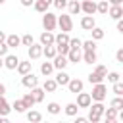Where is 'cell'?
Segmentation results:
<instances>
[{"label":"cell","mask_w":123,"mask_h":123,"mask_svg":"<svg viewBox=\"0 0 123 123\" xmlns=\"http://www.w3.org/2000/svg\"><path fill=\"white\" fill-rule=\"evenodd\" d=\"M81 42H83L81 38H69L67 44H69V48H81Z\"/></svg>","instance_id":"obj_43"},{"label":"cell","mask_w":123,"mask_h":123,"mask_svg":"<svg viewBox=\"0 0 123 123\" xmlns=\"http://www.w3.org/2000/svg\"><path fill=\"white\" fill-rule=\"evenodd\" d=\"M104 75H100V73H96V71H92V73H88V83L90 85H96V83H104Z\"/></svg>","instance_id":"obj_30"},{"label":"cell","mask_w":123,"mask_h":123,"mask_svg":"<svg viewBox=\"0 0 123 123\" xmlns=\"http://www.w3.org/2000/svg\"><path fill=\"white\" fill-rule=\"evenodd\" d=\"M65 86L69 88V92H73V94H77V92H81V90H83V86H85V83H83L81 79H69Z\"/></svg>","instance_id":"obj_7"},{"label":"cell","mask_w":123,"mask_h":123,"mask_svg":"<svg viewBox=\"0 0 123 123\" xmlns=\"http://www.w3.org/2000/svg\"><path fill=\"white\" fill-rule=\"evenodd\" d=\"M115 27H117L119 33H123V19H117V25H115Z\"/></svg>","instance_id":"obj_50"},{"label":"cell","mask_w":123,"mask_h":123,"mask_svg":"<svg viewBox=\"0 0 123 123\" xmlns=\"http://www.w3.org/2000/svg\"><path fill=\"white\" fill-rule=\"evenodd\" d=\"M113 85V94L115 96H123V83L121 81H115V83H111Z\"/></svg>","instance_id":"obj_39"},{"label":"cell","mask_w":123,"mask_h":123,"mask_svg":"<svg viewBox=\"0 0 123 123\" xmlns=\"http://www.w3.org/2000/svg\"><path fill=\"white\" fill-rule=\"evenodd\" d=\"M67 42H69V35L63 33V31H62L60 35L54 37V44H67Z\"/></svg>","instance_id":"obj_33"},{"label":"cell","mask_w":123,"mask_h":123,"mask_svg":"<svg viewBox=\"0 0 123 123\" xmlns=\"http://www.w3.org/2000/svg\"><path fill=\"white\" fill-rule=\"evenodd\" d=\"M102 117L106 119V123H115V121H117V110H113V108L110 106L108 110H104Z\"/></svg>","instance_id":"obj_12"},{"label":"cell","mask_w":123,"mask_h":123,"mask_svg":"<svg viewBox=\"0 0 123 123\" xmlns=\"http://www.w3.org/2000/svg\"><path fill=\"white\" fill-rule=\"evenodd\" d=\"M90 35H92V40H102V38H104V29L92 27V29H90Z\"/></svg>","instance_id":"obj_34"},{"label":"cell","mask_w":123,"mask_h":123,"mask_svg":"<svg viewBox=\"0 0 123 123\" xmlns=\"http://www.w3.org/2000/svg\"><path fill=\"white\" fill-rule=\"evenodd\" d=\"M115 62H117V63H123V48H119V50L115 52Z\"/></svg>","instance_id":"obj_48"},{"label":"cell","mask_w":123,"mask_h":123,"mask_svg":"<svg viewBox=\"0 0 123 123\" xmlns=\"http://www.w3.org/2000/svg\"><path fill=\"white\" fill-rule=\"evenodd\" d=\"M56 88H58V83H56L54 79H46L44 85H42V90H44V92H54Z\"/></svg>","instance_id":"obj_27"},{"label":"cell","mask_w":123,"mask_h":123,"mask_svg":"<svg viewBox=\"0 0 123 123\" xmlns=\"http://www.w3.org/2000/svg\"><path fill=\"white\" fill-rule=\"evenodd\" d=\"M69 79H71V77H69V75H67L63 69H58V75H56V79H54V81L58 83V86H60V85H62V86H65Z\"/></svg>","instance_id":"obj_18"},{"label":"cell","mask_w":123,"mask_h":123,"mask_svg":"<svg viewBox=\"0 0 123 123\" xmlns=\"http://www.w3.org/2000/svg\"><path fill=\"white\" fill-rule=\"evenodd\" d=\"M52 4H54L58 10H63V8H67V0H52Z\"/></svg>","instance_id":"obj_45"},{"label":"cell","mask_w":123,"mask_h":123,"mask_svg":"<svg viewBox=\"0 0 123 123\" xmlns=\"http://www.w3.org/2000/svg\"><path fill=\"white\" fill-rule=\"evenodd\" d=\"M4 94H6V86L0 83V96H4Z\"/></svg>","instance_id":"obj_53"},{"label":"cell","mask_w":123,"mask_h":123,"mask_svg":"<svg viewBox=\"0 0 123 123\" xmlns=\"http://www.w3.org/2000/svg\"><path fill=\"white\" fill-rule=\"evenodd\" d=\"M6 44H8V48H17L21 44V37H17L15 33L13 35H6Z\"/></svg>","instance_id":"obj_16"},{"label":"cell","mask_w":123,"mask_h":123,"mask_svg":"<svg viewBox=\"0 0 123 123\" xmlns=\"http://www.w3.org/2000/svg\"><path fill=\"white\" fill-rule=\"evenodd\" d=\"M94 71H96V73H100V75H104V77H106V73H108V67H106V65H102V63H98V65H96V67H94Z\"/></svg>","instance_id":"obj_46"},{"label":"cell","mask_w":123,"mask_h":123,"mask_svg":"<svg viewBox=\"0 0 123 123\" xmlns=\"http://www.w3.org/2000/svg\"><path fill=\"white\" fill-rule=\"evenodd\" d=\"M52 4V0H35V4H33V8L38 12V13H44V12H48V6Z\"/></svg>","instance_id":"obj_15"},{"label":"cell","mask_w":123,"mask_h":123,"mask_svg":"<svg viewBox=\"0 0 123 123\" xmlns=\"http://www.w3.org/2000/svg\"><path fill=\"white\" fill-rule=\"evenodd\" d=\"M4 2H6V0H0V6H2V4H4Z\"/></svg>","instance_id":"obj_56"},{"label":"cell","mask_w":123,"mask_h":123,"mask_svg":"<svg viewBox=\"0 0 123 123\" xmlns=\"http://www.w3.org/2000/svg\"><path fill=\"white\" fill-rule=\"evenodd\" d=\"M0 67H4V58L0 56Z\"/></svg>","instance_id":"obj_55"},{"label":"cell","mask_w":123,"mask_h":123,"mask_svg":"<svg viewBox=\"0 0 123 123\" xmlns=\"http://www.w3.org/2000/svg\"><path fill=\"white\" fill-rule=\"evenodd\" d=\"M27 119H29L31 123H38V121H42V113L37 111V110H29V111H27Z\"/></svg>","instance_id":"obj_24"},{"label":"cell","mask_w":123,"mask_h":123,"mask_svg":"<svg viewBox=\"0 0 123 123\" xmlns=\"http://www.w3.org/2000/svg\"><path fill=\"white\" fill-rule=\"evenodd\" d=\"M88 108H90V111H92V113H98V115H102V113H104V110H106V106H104L102 102H94V104L90 102V106H88Z\"/></svg>","instance_id":"obj_32"},{"label":"cell","mask_w":123,"mask_h":123,"mask_svg":"<svg viewBox=\"0 0 123 123\" xmlns=\"http://www.w3.org/2000/svg\"><path fill=\"white\" fill-rule=\"evenodd\" d=\"M42 27H44V31H54L58 27V17L54 13H50V12H44V15H42Z\"/></svg>","instance_id":"obj_2"},{"label":"cell","mask_w":123,"mask_h":123,"mask_svg":"<svg viewBox=\"0 0 123 123\" xmlns=\"http://www.w3.org/2000/svg\"><path fill=\"white\" fill-rule=\"evenodd\" d=\"M90 123H98L100 119H102V115H98V113H92V111H88V117H86Z\"/></svg>","instance_id":"obj_44"},{"label":"cell","mask_w":123,"mask_h":123,"mask_svg":"<svg viewBox=\"0 0 123 123\" xmlns=\"http://www.w3.org/2000/svg\"><path fill=\"white\" fill-rule=\"evenodd\" d=\"M10 111H12V108H10V104L6 102V98L4 96H0V115H10Z\"/></svg>","instance_id":"obj_28"},{"label":"cell","mask_w":123,"mask_h":123,"mask_svg":"<svg viewBox=\"0 0 123 123\" xmlns=\"http://www.w3.org/2000/svg\"><path fill=\"white\" fill-rule=\"evenodd\" d=\"M108 10H110V2H108V0H102V2L96 4V12H98V13L108 15Z\"/></svg>","instance_id":"obj_29"},{"label":"cell","mask_w":123,"mask_h":123,"mask_svg":"<svg viewBox=\"0 0 123 123\" xmlns=\"http://www.w3.org/2000/svg\"><path fill=\"white\" fill-rule=\"evenodd\" d=\"M52 71H54L52 62H42V63H40V73H42L44 77H50V75H52Z\"/></svg>","instance_id":"obj_22"},{"label":"cell","mask_w":123,"mask_h":123,"mask_svg":"<svg viewBox=\"0 0 123 123\" xmlns=\"http://www.w3.org/2000/svg\"><path fill=\"white\" fill-rule=\"evenodd\" d=\"M12 108H13L17 113H25V111H27V106L23 104V100H15V102L12 104Z\"/></svg>","instance_id":"obj_35"},{"label":"cell","mask_w":123,"mask_h":123,"mask_svg":"<svg viewBox=\"0 0 123 123\" xmlns=\"http://www.w3.org/2000/svg\"><path fill=\"white\" fill-rule=\"evenodd\" d=\"M8 50H10V48H8V44H6V40H4V42H0V56H2V58H4L6 54H8Z\"/></svg>","instance_id":"obj_47"},{"label":"cell","mask_w":123,"mask_h":123,"mask_svg":"<svg viewBox=\"0 0 123 123\" xmlns=\"http://www.w3.org/2000/svg\"><path fill=\"white\" fill-rule=\"evenodd\" d=\"M31 94H33V98H35V104H40V102L44 100V90L38 88V85L31 88Z\"/></svg>","instance_id":"obj_20"},{"label":"cell","mask_w":123,"mask_h":123,"mask_svg":"<svg viewBox=\"0 0 123 123\" xmlns=\"http://www.w3.org/2000/svg\"><path fill=\"white\" fill-rule=\"evenodd\" d=\"M21 100H23V104L27 106V110L35 106V98H33V94H31V92H27V94H23V98H21Z\"/></svg>","instance_id":"obj_36"},{"label":"cell","mask_w":123,"mask_h":123,"mask_svg":"<svg viewBox=\"0 0 123 123\" xmlns=\"http://www.w3.org/2000/svg\"><path fill=\"white\" fill-rule=\"evenodd\" d=\"M58 27H60L63 33H69V31L73 29V19H71V15H69V13H62V15L58 17Z\"/></svg>","instance_id":"obj_3"},{"label":"cell","mask_w":123,"mask_h":123,"mask_svg":"<svg viewBox=\"0 0 123 123\" xmlns=\"http://www.w3.org/2000/svg\"><path fill=\"white\" fill-rule=\"evenodd\" d=\"M85 121H86L85 117H77V115H75V123H85Z\"/></svg>","instance_id":"obj_52"},{"label":"cell","mask_w":123,"mask_h":123,"mask_svg":"<svg viewBox=\"0 0 123 123\" xmlns=\"http://www.w3.org/2000/svg\"><path fill=\"white\" fill-rule=\"evenodd\" d=\"M81 48L83 50H96V40H85V42H81Z\"/></svg>","instance_id":"obj_38"},{"label":"cell","mask_w":123,"mask_h":123,"mask_svg":"<svg viewBox=\"0 0 123 123\" xmlns=\"http://www.w3.org/2000/svg\"><path fill=\"white\" fill-rule=\"evenodd\" d=\"M54 46H56V52L62 54V56H65L69 52V44H54Z\"/></svg>","instance_id":"obj_41"},{"label":"cell","mask_w":123,"mask_h":123,"mask_svg":"<svg viewBox=\"0 0 123 123\" xmlns=\"http://www.w3.org/2000/svg\"><path fill=\"white\" fill-rule=\"evenodd\" d=\"M40 56H42V44H40V42H38V44L33 42V44L29 46V60H38Z\"/></svg>","instance_id":"obj_8"},{"label":"cell","mask_w":123,"mask_h":123,"mask_svg":"<svg viewBox=\"0 0 123 123\" xmlns=\"http://www.w3.org/2000/svg\"><path fill=\"white\" fill-rule=\"evenodd\" d=\"M40 44H42V46L54 44V35H52V31H44V33L40 35Z\"/></svg>","instance_id":"obj_19"},{"label":"cell","mask_w":123,"mask_h":123,"mask_svg":"<svg viewBox=\"0 0 123 123\" xmlns=\"http://www.w3.org/2000/svg\"><path fill=\"white\" fill-rule=\"evenodd\" d=\"M52 60H54V62H52L54 69H65V65L69 63V62H67V56H62V54H56Z\"/></svg>","instance_id":"obj_11"},{"label":"cell","mask_w":123,"mask_h":123,"mask_svg":"<svg viewBox=\"0 0 123 123\" xmlns=\"http://www.w3.org/2000/svg\"><path fill=\"white\" fill-rule=\"evenodd\" d=\"M56 54H58V52H56V46H54V44H50V46H42V56H44V58L52 60Z\"/></svg>","instance_id":"obj_26"},{"label":"cell","mask_w":123,"mask_h":123,"mask_svg":"<svg viewBox=\"0 0 123 123\" xmlns=\"http://www.w3.org/2000/svg\"><path fill=\"white\" fill-rule=\"evenodd\" d=\"M108 2H110L111 6H121V2H123V0H108Z\"/></svg>","instance_id":"obj_51"},{"label":"cell","mask_w":123,"mask_h":123,"mask_svg":"<svg viewBox=\"0 0 123 123\" xmlns=\"http://www.w3.org/2000/svg\"><path fill=\"white\" fill-rule=\"evenodd\" d=\"M79 110H81V108H79L75 102H69V104L65 106V110H63V111H65V115H69V117H75Z\"/></svg>","instance_id":"obj_23"},{"label":"cell","mask_w":123,"mask_h":123,"mask_svg":"<svg viewBox=\"0 0 123 123\" xmlns=\"http://www.w3.org/2000/svg\"><path fill=\"white\" fill-rule=\"evenodd\" d=\"M4 40H6V33H4V31H0V42H4Z\"/></svg>","instance_id":"obj_54"},{"label":"cell","mask_w":123,"mask_h":123,"mask_svg":"<svg viewBox=\"0 0 123 123\" xmlns=\"http://www.w3.org/2000/svg\"><path fill=\"white\" fill-rule=\"evenodd\" d=\"M92 27H96L94 17H92V15H85V17L81 19V29H83V31H90Z\"/></svg>","instance_id":"obj_14"},{"label":"cell","mask_w":123,"mask_h":123,"mask_svg":"<svg viewBox=\"0 0 123 123\" xmlns=\"http://www.w3.org/2000/svg\"><path fill=\"white\" fill-rule=\"evenodd\" d=\"M81 60L85 62V63H96L98 62V56H96V50H85L83 54H81Z\"/></svg>","instance_id":"obj_9"},{"label":"cell","mask_w":123,"mask_h":123,"mask_svg":"<svg viewBox=\"0 0 123 123\" xmlns=\"http://www.w3.org/2000/svg\"><path fill=\"white\" fill-rule=\"evenodd\" d=\"M81 12L85 15H94L96 13V2L94 0H83L81 2Z\"/></svg>","instance_id":"obj_5"},{"label":"cell","mask_w":123,"mask_h":123,"mask_svg":"<svg viewBox=\"0 0 123 123\" xmlns=\"http://www.w3.org/2000/svg\"><path fill=\"white\" fill-rule=\"evenodd\" d=\"M19 2H21V6H23V8H31V6L35 4V0H19Z\"/></svg>","instance_id":"obj_49"},{"label":"cell","mask_w":123,"mask_h":123,"mask_svg":"<svg viewBox=\"0 0 123 123\" xmlns=\"http://www.w3.org/2000/svg\"><path fill=\"white\" fill-rule=\"evenodd\" d=\"M90 102H92V98H90V94H88V92H83V90H81V92H77V102H75V104H77L79 108H88V106H90Z\"/></svg>","instance_id":"obj_6"},{"label":"cell","mask_w":123,"mask_h":123,"mask_svg":"<svg viewBox=\"0 0 123 123\" xmlns=\"http://www.w3.org/2000/svg\"><path fill=\"white\" fill-rule=\"evenodd\" d=\"M67 8H69V15H77L81 12V2L71 0V2H67Z\"/></svg>","instance_id":"obj_25"},{"label":"cell","mask_w":123,"mask_h":123,"mask_svg":"<svg viewBox=\"0 0 123 123\" xmlns=\"http://www.w3.org/2000/svg\"><path fill=\"white\" fill-rule=\"evenodd\" d=\"M31 65H33V62H31V60H29V62H19L15 69L19 71V75H25V73H29V71H31Z\"/></svg>","instance_id":"obj_21"},{"label":"cell","mask_w":123,"mask_h":123,"mask_svg":"<svg viewBox=\"0 0 123 123\" xmlns=\"http://www.w3.org/2000/svg\"><path fill=\"white\" fill-rule=\"evenodd\" d=\"M33 42H35L33 35H29V33H27V35H23V37H21V44H23V46H31Z\"/></svg>","instance_id":"obj_40"},{"label":"cell","mask_w":123,"mask_h":123,"mask_svg":"<svg viewBox=\"0 0 123 123\" xmlns=\"http://www.w3.org/2000/svg\"><path fill=\"white\" fill-rule=\"evenodd\" d=\"M106 96H108V86H106L104 83H96V85H92L90 98H92L94 102H104Z\"/></svg>","instance_id":"obj_1"},{"label":"cell","mask_w":123,"mask_h":123,"mask_svg":"<svg viewBox=\"0 0 123 123\" xmlns=\"http://www.w3.org/2000/svg\"><path fill=\"white\" fill-rule=\"evenodd\" d=\"M17 63H19V58H17L15 54H6V56H4V67H8V69H15Z\"/></svg>","instance_id":"obj_10"},{"label":"cell","mask_w":123,"mask_h":123,"mask_svg":"<svg viewBox=\"0 0 123 123\" xmlns=\"http://www.w3.org/2000/svg\"><path fill=\"white\" fill-rule=\"evenodd\" d=\"M46 111H48L50 115H58V113L62 111V106H60L58 102H50V104L46 106Z\"/></svg>","instance_id":"obj_31"},{"label":"cell","mask_w":123,"mask_h":123,"mask_svg":"<svg viewBox=\"0 0 123 123\" xmlns=\"http://www.w3.org/2000/svg\"><path fill=\"white\" fill-rule=\"evenodd\" d=\"M108 15H110L111 19H115V21H117V19H121V17H123V8H121V6H111V4H110Z\"/></svg>","instance_id":"obj_13"},{"label":"cell","mask_w":123,"mask_h":123,"mask_svg":"<svg viewBox=\"0 0 123 123\" xmlns=\"http://www.w3.org/2000/svg\"><path fill=\"white\" fill-rule=\"evenodd\" d=\"M110 106H111L113 110H117V111H119V110H123V98H121V96H115V98L110 102Z\"/></svg>","instance_id":"obj_37"},{"label":"cell","mask_w":123,"mask_h":123,"mask_svg":"<svg viewBox=\"0 0 123 123\" xmlns=\"http://www.w3.org/2000/svg\"><path fill=\"white\" fill-rule=\"evenodd\" d=\"M21 85L25 86V88H33V86H37L38 85V77L33 73V71H29V73H25V75H21Z\"/></svg>","instance_id":"obj_4"},{"label":"cell","mask_w":123,"mask_h":123,"mask_svg":"<svg viewBox=\"0 0 123 123\" xmlns=\"http://www.w3.org/2000/svg\"><path fill=\"white\" fill-rule=\"evenodd\" d=\"M106 77H108V83H115V81L121 79V75L117 71H110V73H106Z\"/></svg>","instance_id":"obj_42"},{"label":"cell","mask_w":123,"mask_h":123,"mask_svg":"<svg viewBox=\"0 0 123 123\" xmlns=\"http://www.w3.org/2000/svg\"><path fill=\"white\" fill-rule=\"evenodd\" d=\"M65 56H67V62L77 63V62H81V48H69V52Z\"/></svg>","instance_id":"obj_17"}]
</instances>
